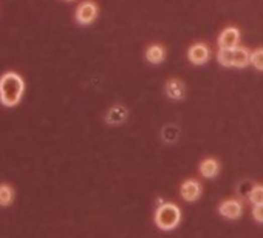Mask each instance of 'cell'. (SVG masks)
I'll list each match as a JSON object with an SVG mask.
<instances>
[{
	"mask_svg": "<svg viewBox=\"0 0 263 238\" xmlns=\"http://www.w3.org/2000/svg\"><path fill=\"white\" fill-rule=\"evenodd\" d=\"M252 216H254V218H255V221H258V223H263V204L254 206V210H252Z\"/></svg>",
	"mask_w": 263,
	"mask_h": 238,
	"instance_id": "obj_17",
	"label": "cell"
},
{
	"mask_svg": "<svg viewBox=\"0 0 263 238\" xmlns=\"http://www.w3.org/2000/svg\"><path fill=\"white\" fill-rule=\"evenodd\" d=\"M166 95L173 101H180L186 95V87L180 79H170L166 84Z\"/></svg>",
	"mask_w": 263,
	"mask_h": 238,
	"instance_id": "obj_8",
	"label": "cell"
},
{
	"mask_svg": "<svg viewBox=\"0 0 263 238\" xmlns=\"http://www.w3.org/2000/svg\"><path fill=\"white\" fill-rule=\"evenodd\" d=\"M218 172H220V164L217 160L208 158L200 164V173L205 178H214L218 175Z\"/></svg>",
	"mask_w": 263,
	"mask_h": 238,
	"instance_id": "obj_10",
	"label": "cell"
},
{
	"mask_svg": "<svg viewBox=\"0 0 263 238\" xmlns=\"http://www.w3.org/2000/svg\"><path fill=\"white\" fill-rule=\"evenodd\" d=\"M106 119H107L109 124H113V125L123 124L127 119V108L123 107V105H113L107 112Z\"/></svg>",
	"mask_w": 263,
	"mask_h": 238,
	"instance_id": "obj_9",
	"label": "cell"
},
{
	"mask_svg": "<svg viewBox=\"0 0 263 238\" xmlns=\"http://www.w3.org/2000/svg\"><path fill=\"white\" fill-rule=\"evenodd\" d=\"M65 2H73V0H65Z\"/></svg>",
	"mask_w": 263,
	"mask_h": 238,
	"instance_id": "obj_18",
	"label": "cell"
},
{
	"mask_svg": "<svg viewBox=\"0 0 263 238\" xmlns=\"http://www.w3.org/2000/svg\"><path fill=\"white\" fill-rule=\"evenodd\" d=\"M98 5L95 2H90V0H87V2H82L77 10H76V22L79 25H90L93 24V22L96 20L98 17Z\"/></svg>",
	"mask_w": 263,
	"mask_h": 238,
	"instance_id": "obj_3",
	"label": "cell"
},
{
	"mask_svg": "<svg viewBox=\"0 0 263 238\" xmlns=\"http://www.w3.org/2000/svg\"><path fill=\"white\" fill-rule=\"evenodd\" d=\"M166 57V51L161 45H150L146 51V59L150 63H161Z\"/></svg>",
	"mask_w": 263,
	"mask_h": 238,
	"instance_id": "obj_12",
	"label": "cell"
},
{
	"mask_svg": "<svg viewBox=\"0 0 263 238\" xmlns=\"http://www.w3.org/2000/svg\"><path fill=\"white\" fill-rule=\"evenodd\" d=\"M232 53H234V59H232L234 67H237V68H245L246 65L251 63V53H249L246 48L237 47V48L232 50Z\"/></svg>",
	"mask_w": 263,
	"mask_h": 238,
	"instance_id": "obj_11",
	"label": "cell"
},
{
	"mask_svg": "<svg viewBox=\"0 0 263 238\" xmlns=\"http://www.w3.org/2000/svg\"><path fill=\"white\" fill-rule=\"evenodd\" d=\"M240 42V31L234 27H228L218 36V47L223 50H234L238 47Z\"/></svg>",
	"mask_w": 263,
	"mask_h": 238,
	"instance_id": "obj_4",
	"label": "cell"
},
{
	"mask_svg": "<svg viewBox=\"0 0 263 238\" xmlns=\"http://www.w3.org/2000/svg\"><path fill=\"white\" fill-rule=\"evenodd\" d=\"M25 92V82L24 77L14 73L8 71L0 76V102L5 107H16Z\"/></svg>",
	"mask_w": 263,
	"mask_h": 238,
	"instance_id": "obj_1",
	"label": "cell"
},
{
	"mask_svg": "<svg viewBox=\"0 0 263 238\" xmlns=\"http://www.w3.org/2000/svg\"><path fill=\"white\" fill-rule=\"evenodd\" d=\"M180 221H181V210L177 204L172 203L161 204L155 212V223L163 230L175 229L180 224Z\"/></svg>",
	"mask_w": 263,
	"mask_h": 238,
	"instance_id": "obj_2",
	"label": "cell"
},
{
	"mask_svg": "<svg viewBox=\"0 0 263 238\" xmlns=\"http://www.w3.org/2000/svg\"><path fill=\"white\" fill-rule=\"evenodd\" d=\"M249 200L254 206L263 204V186H254L249 192Z\"/></svg>",
	"mask_w": 263,
	"mask_h": 238,
	"instance_id": "obj_15",
	"label": "cell"
},
{
	"mask_svg": "<svg viewBox=\"0 0 263 238\" xmlns=\"http://www.w3.org/2000/svg\"><path fill=\"white\" fill-rule=\"evenodd\" d=\"M251 63L254 68L263 71V48H258L251 53Z\"/></svg>",
	"mask_w": 263,
	"mask_h": 238,
	"instance_id": "obj_16",
	"label": "cell"
},
{
	"mask_svg": "<svg viewBox=\"0 0 263 238\" xmlns=\"http://www.w3.org/2000/svg\"><path fill=\"white\" fill-rule=\"evenodd\" d=\"M209 56H211V51H209V47L205 45V43H195L192 45L188 51V57L192 63L195 65H203L209 60Z\"/></svg>",
	"mask_w": 263,
	"mask_h": 238,
	"instance_id": "obj_5",
	"label": "cell"
},
{
	"mask_svg": "<svg viewBox=\"0 0 263 238\" xmlns=\"http://www.w3.org/2000/svg\"><path fill=\"white\" fill-rule=\"evenodd\" d=\"M14 201V189L10 184H0V206L7 207Z\"/></svg>",
	"mask_w": 263,
	"mask_h": 238,
	"instance_id": "obj_13",
	"label": "cell"
},
{
	"mask_svg": "<svg viewBox=\"0 0 263 238\" xmlns=\"http://www.w3.org/2000/svg\"><path fill=\"white\" fill-rule=\"evenodd\" d=\"M180 192H181V197H183L186 201H197L201 195V186L197 181L189 180V181L183 183Z\"/></svg>",
	"mask_w": 263,
	"mask_h": 238,
	"instance_id": "obj_7",
	"label": "cell"
},
{
	"mask_svg": "<svg viewBox=\"0 0 263 238\" xmlns=\"http://www.w3.org/2000/svg\"><path fill=\"white\" fill-rule=\"evenodd\" d=\"M234 53L232 50H223V48H220L218 53H217V60L223 65V67H234Z\"/></svg>",
	"mask_w": 263,
	"mask_h": 238,
	"instance_id": "obj_14",
	"label": "cell"
},
{
	"mask_svg": "<svg viewBox=\"0 0 263 238\" xmlns=\"http://www.w3.org/2000/svg\"><path fill=\"white\" fill-rule=\"evenodd\" d=\"M220 213L225 216V218H229V220H235L241 215L243 212V206H241L240 201L237 200H226L220 204Z\"/></svg>",
	"mask_w": 263,
	"mask_h": 238,
	"instance_id": "obj_6",
	"label": "cell"
}]
</instances>
